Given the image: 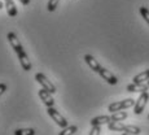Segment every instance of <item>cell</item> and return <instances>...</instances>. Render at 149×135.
I'll use <instances>...</instances> for the list:
<instances>
[{
	"label": "cell",
	"mask_w": 149,
	"mask_h": 135,
	"mask_svg": "<svg viewBox=\"0 0 149 135\" xmlns=\"http://www.w3.org/2000/svg\"><path fill=\"white\" fill-rule=\"evenodd\" d=\"M84 61L87 62V65H88V66H90L91 69H92V70L95 71V73H99L100 69L102 68L101 65H100L99 62H97V60L92 56V55H86V56H84Z\"/></svg>",
	"instance_id": "obj_9"
},
{
	"label": "cell",
	"mask_w": 149,
	"mask_h": 135,
	"mask_svg": "<svg viewBox=\"0 0 149 135\" xmlns=\"http://www.w3.org/2000/svg\"><path fill=\"white\" fill-rule=\"evenodd\" d=\"M111 121V117L110 116H99L95 117V118L91 120V126H101V125H108L109 122Z\"/></svg>",
	"instance_id": "obj_11"
},
{
	"label": "cell",
	"mask_w": 149,
	"mask_h": 135,
	"mask_svg": "<svg viewBox=\"0 0 149 135\" xmlns=\"http://www.w3.org/2000/svg\"><path fill=\"white\" fill-rule=\"evenodd\" d=\"M47 113L49 114V117L53 120L54 122L57 123V125L60 126V127H66V126H69L68 125V121H66V118L65 117H62L61 114H60V112L58 111H56L53 107H48L47 108Z\"/></svg>",
	"instance_id": "obj_2"
},
{
	"label": "cell",
	"mask_w": 149,
	"mask_h": 135,
	"mask_svg": "<svg viewBox=\"0 0 149 135\" xmlns=\"http://www.w3.org/2000/svg\"><path fill=\"white\" fill-rule=\"evenodd\" d=\"M19 1H21L24 5H29V4H30V0H19Z\"/></svg>",
	"instance_id": "obj_23"
},
{
	"label": "cell",
	"mask_w": 149,
	"mask_h": 135,
	"mask_svg": "<svg viewBox=\"0 0 149 135\" xmlns=\"http://www.w3.org/2000/svg\"><path fill=\"white\" fill-rule=\"evenodd\" d=\"M148 120H149V114H148Z\"/></svg>",
	"instance_id": "obj_26"
},
{
	"label": "cell",
	"mask_w": 149,
	"mask_h": 135,
	"mask_svg": "<svg viewBox=\"0 0 149 135\" xmlns=\"http://www.w3.org/2000/svg\"><path fill=\"white\" fill-rule=\"evenodd\" d=\"M108 127L110 131H123L125 130V125L121 121H110L108 123Z\"/></svg>",
	"instance_id": "obj_14"
},
{
	"label": "cell",
	"mask_w": 149,
	"mask_h": 135,
	"mask_svg": "<svg viewBox=\"0 0 149 135\" xmlns=\"http://www.w3.org/2000/svg\"><path fill=\"white\" fill-rule=\"evenodd\" d=\"M14 135H35L34 129H18L14 131Z\"/></svg>",
	"instance_id": "obj_18"
},
{
	"label": "cell",
	"mask_w": 149,
	"mask_h": 135,
	"mask_svg": "<svg viewBox=\"0 0 149 135\" xmlns=\"http://www.w3.org/2000/svg\"><path fill=\"white\" fill-rule=\"evenodd\" d=\"M149 81V69L147 70L141 71V73H139L137 76H135L132 78V82L134 83H145Z\"/></svg>",
	"instance_id": "obj_12"
},
{
	"label": "cell",
	"mask_w": 149,
	"mask_h": 135,
	"mask_svg": "<svg viewBox=\"0 0 149 135\" xmlns=\"http://www.w3.org/2000/svg\"><path fill=\"white\" fill-rule=\"evenodd\" d=\"M77 130H78V127H77L75 125L66 126V127H64V130L62 131H60L58 135H74L77 133Z\"/></svg>",
	"instance_id": "obj_17"
},
{
	"label": "cell",
	"mask_w": 149,
	"mask_h": 135,
	"mask_svg": "<svg viewBox=\"0 0 149 135\" xmlns=\"http://www.w3.org/2000/svg\"><path fill=\"white\" fill-rule=\"evenodd\" d=\"M100 131H101V126H99V125L92 126V129H91V133H90V135H100Z\"/></svg>",
	"instance_id": "obj_21"
},
{
	"label": "cell",
	"mask_w": 149,
	"mask_h": 135,
	"mask_svg": "<svg viewBox=\"0 0 149 135\" xmlns=\"http://www.w3.org/2000/svg\"><path fill=\"white\" fill-rule=\"evenodd\" d=\"M149 100V94L148 91H145V92H141L139 96V99L135 101V105H134V113L135 114H141L143 111H144L145 105H147Z\"/></svg>",
	"instance_id": "obj_4"
},
{
	"label": "cell",
	"mask_w": 149,
	"mask_h": 135,
	"mask_svg": "<svg viewBox=\"0 0 149 135\" xmlns=\"http://www.w3.org/2000/svg\"><path fill=\"white\" fill-rule=\"evenodd\" d=\"M122 135H132V134H128V133H123Z\"/></svg>",
	"instance_id": "obj_25"
},
{
	"label": "cell",
	"mask_w": 149,
	"mask_h": 135,
	"mask_svg": "<svg viewBox=\"0 0 149 135\" xmlns=\"http://www.w3.org/2000/svg\"><path fill=\"white\" fill-rule=\"evenodd\" d=\"M99 74L101 76L102 79H105V81L109 83V85H117V82H118V78H117V77L111 73V71H109L108 69H105V68L100 69Z\"/></svg>",
	"instance_id": "obj_6"
},
{
	"label": "cell",
	"mask_w": 149,
	"mask_h": 135,
	"mask_svg": "<svg viewBox=\"0 0 149 135\" xmlns=\"http://www.w3.org/2000/svg\"><path fill=\"white\" fill-rule=\"evenodd\" d=\"M35 79H36V82L38 83H40L42 85V87L44 88V90H47V91H49L51 94H54L56 92V86L53 85L52 82L49 81V79L47 78V77L44 76V74H42V73H36L35 74Z\"/></svg>",
	"instance_id": "obj_3"
},
{
	"label": "cell",
	"mask_w": 149,
	"mask_h": 135,
	"mask_svg": "<svg viewBox=\"0 0 149 135\" xmlns=\"http://www.w3.org/2000/svg\"><path fill=\"white\" fill-rule=\"evenodd\" d=\"M7 90H8V86L5 85V83H0V96H1Z\"/></svg>",
	"instance_id": "obj_22"
},
{
	"label": "cell",
	"mask_w": 149,
	"mask_h": 135,
	"mask_svg": "<svg viewBox=\"0 0 149 135\" xmlns=\"http://www.w3.org/2000/svg\"><path fill=\"white\" fill-rule=\"evenodd\" d=\"M110 117H111V121H125L127 118V113L123 111H118V112H114Z\"/></svg>",
	"instance_id": "obj_15"
},
{
	"label": "cell",
	"mask_w": 149,
	"mask_h": 135,
	"mask_svg": "<svg viewBox=\"0 0 149 135\" xmlns=\"http://www.w3.org/2000/svg\"><path fill=\"white\" fill-rule=\"evenodd\" d=\"M148 86H149V81H148Z\"/></svg>",
	"instance_id": "obj_27"
},
{
	"label": "cell",
	"mask_w": 149,
	"mask_h": 135,
	"mask_svg": "<svg viewBox=\"0 0 149 135\" xmlns=\"http://www.w3.org/2000/svg\"><path fill=\"white\" fill-rule=\"evenodd\" d=\"M139 10H140V14H141V17L145 20V22L149 25V9H148L147 7H144V5H143V7H140Z\"/></svg>",
	"instance_id": "obj_19"
},
{
	"label": "cell",
	"mask_w": 149,
	"mask_h": 135,
	"mask_svg": "<svg viewBox=\"0 0 149 135\" xmlns=\"http://www.w3.org/2000/svg\"><path fill=\"white\" fill-rule=\"evenodd\" d=\"M135 105V100L134 99H125L122 101H117V103H111L110 105L108 107V111L110 113H114V112L118 111H125L127 108H131Z\"/></svg>",
	"instance_id": "obj_1"
},
{
	"label": "cell",
	"mask_w": 149,
	"mask_h": 135,
	"mask_svg": "<svg viewBox=\"0 0 149 135\" xmlns=\"http://www.w3.org/2000/svg\"><path fill=\"white\" fill-rule=\"evenodd\" d=\"M125 133H128V134H132V135H139L141 133V130H140V127H137V126H134V125H125Z\"/></svg>",
	"instance_id": "obj_16"
},
{
	"label": "cell",
	"mask_w": 149,
	"mask_h": 135,
	"mask_svg": "<svg viewBox=\"0 0 149 135\" xmlns=\"http://www.w3.org/2000/svg\"><path fill=\"white\" fill-rule=\"evenodd\" d=\"M39 97L43 100L44 105H47V108L48 107H53V105H54V100H53V97H52V94H51L49 91L44 90V88L39 90Z\"/></svg>",
	"instance_id": "obj_7"
},
{
	"label": "cell",
	"mask_w": 149,
	"mask_h": 135,
	"mask_svg": "<svg viewBox=\"0 0 149 135\" xmlns=\"http://www.w3.org/2000/svg\"><path fill=\"white\" fill-rule=\"evenodd\" d=\"M3 7H4V3H1V1H0V9H1Z\"/></svg>",
	"instance_id": "obj_24"
},
{
	"label": "cell",
	"mask_w": 149,
	"mask_h": 135,
	"mask_svg": "<svg viewBox=\"0 0 149 135\" xmlns=\"http://www.w3.org/2000/svg\"><path fill=\"white\" fill-rule=\"evenodd\" d=\"M58 1L60 0H49L47 4V9L49 10V12H53V10H56L57 5H58Z\"/></svg>",
	"instance_id": "obj_20"
},
{
	"label": "cell",
	"mask_w": 149,
	"mask_h": 135,
	"mask_svg": "<svg viewBox=\"0 0 149 135\" xmlns=\"http://www.w3.org/2000/svg\"><path fill=\"white\" fill-rule=\"evenodd\" d=\"M4 4H5V8H7V12L10 17H16L17 16V8H16V4H14L13 0H4Z\"/></svg>",
	"instance_id": "obj_13"
},
{
	"label": "cell",
	"mask_w": 149,
	"mask_h": 135,
	"mask_svg": "<svg viewBox=\"0 0 149 135\" xmlns=\"http://www.w3.org/2000/svg\"><path fill=\"white\" fill-rule=\"evenodd\" d=\"M7 38H8V42H9V44H10V47L14 50V52H16L17 55L18 53H21V52H24V47H22V44L19 43L18 41V38H17V35L14 33H8V35H7Z\"/></svg>",
	"instance_id": "obj_5"
},
{
	"label": "cell",
	"mask_w": 149,
	"mask_h": 135,
	"mask_svg": "<svg viewBox=\"0 0 149 135\" xmlns=\"http://www.w3.org/2000/svg\"><path fill=\"white\" fill-rule=\"evenodd\" d=\"M149 90L148 83H131V85L127 86V91L128 92H145V91Z\"/></svg>",
	"instance_id": "obj_8"
},
{
	"label": "cell",
	"mask_w": 149,
	"mask_h": 135,
	"mask_svg": "<svg viewBox=\"0 0 149 135\" xmlns=\"http://www.w3.org/2000/svg\"><path fill=\"white\" fill-rule=\"evenodd\" d=\"M17 56H18L19 64H21L22 69H24V70H26V71H30V70H31V62H30V60H29L27 53L24 51V52L18 53V55H17Z\"/></svg>",
	"instance_id": "obj_10"
}]
</instances>
